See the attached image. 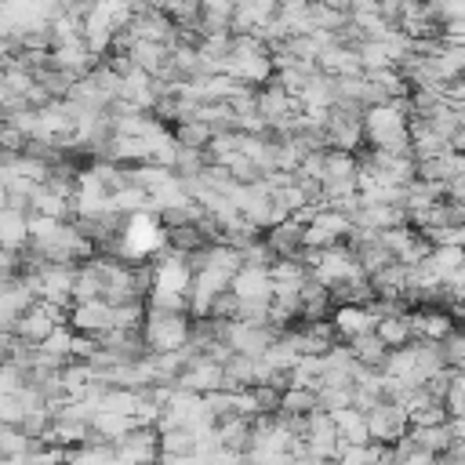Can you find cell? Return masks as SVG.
Returning a JSON list of instances; mask_svg holds the SVG:
<instances>
[{"label":"cell","instance_id":"6da1fadb","mask_svg":"<svg viewBox=\"0 0 465 465\" xmlns=\"http://www.w3.org/2000/svg\"><path fill=\"white\" fill-rule=\"evenodd\" d=\"M363 124V145L385 149V153H411L407 138V98H392L385 105H367L360 113Z\"/></svg>","mask_w":465,"mask_h":465},{"label":"cell","instance_id":"7a4b0ae2","mask_svg":"<svg viewBox=\"0 0 465 465\" xmlns=\"http://www.w3.org/2000/svg\"><path fill=\"white\" fill-rule=\"evenodd\" d=\"M167 247V229L163 222L153 214V211H138V214H127L120 222V232H116V258L124 262H142L156 251Z\"/></svg>","mask_w":465,"mask_h":465},{"label":"cell","instance_id":"3957f363","mask_svg":"<svg viewBox=\"0 0 465 465\" xmlns=\"http://www.w3.org/2000/svg\"><path fill=\"white\" fill-rule=\"evenodd\" d=\"M193 334V316L189 312H171V309H149L142 316L138 338L145 345V352H174L189 341Z\"/></svg>","mask_w":465,"mask_h":465},{"label":"cell","instance_id":"277c9868","mask_svg":"<svg viewBox=\"0 0 465 465\" xmlns=\"http://www.w3.org/2000/svg\"><path fill=\"white\" fill-rule=\"evenodd\" d=\"M65 312L69 309H62V305H54V302H33V305H25L18 316H15V323H11V334L18 338V341H29V345H40L58 323H65Z\"/></svg>","mask_w":465,"mask_h":465},{"label":"cell","instance_id":"5b68a950","mask_svg":"<svg viewBox=\"0 0 465 465\" xmlns=\"http://www.w3.org/2000/svg\"><path fill=\"white\" fill-rule=\"evenodd\" d=\"M189 283H193V265H189V254H182V251H163L149 265V291H160V294H189Z\"/></svg>","mask_w":465,"mask_h":465},{"label":"cell","instance_id":"8992f818","mask_svg":"<svg viewBox=\"0 0 465 465\" xmlns=\"http://www.w3.org/2000/svg\"><path fill=\"white\" fill-rule=\"evenodd\" d=\"M160 443L153 425H134L113 443V461L116 465H156Z\"/></svg>","mask_w":465,"mask_h":465},{"label":"cell","instance_id":"52a82bcc","mask_svg":"<svg viewBox=\"0 0 465 465\" xmlns=\"http://www.w3.org/2000/svg\"><path fill=\"white\" fill-rule=\"evenodd\" d=\"M363 418H367V436H371V443L392 447V443L407 432V414H403V407L392 403V400H378L371 411H363Z\"/></svg>","mask_w":465,"mask_h":465},{"label":"cell","instance_id":"ba28073f","mask_svg":"<svg viewBox=\"0 0 465 465\" xmlns=\"http://www.w3.org/2000/svg\"><path fill=\"white\" fill-rule=\"evenodd\" d=\"M65 323L76 331V334H87V338H98L113 327V305L105 298H87V302H73L69 312H65Z\"/></svg>","mask_w":465,"mask_h":465},{"label":"cell","instance_id":"9c48e42d","mask_svg":"<svg viewBox=\"0 0 465 465\" xmlns=\"http://www.w3.org/2000/svg\"><path fill=\"white\" fill-rule=\"evenodd\" d=\"M174 385L178 389H189V392H214V389H222V363H214L211 356H203V352H196V356H189V363L174 374Z\"/></svg>","mask_w":465,"mask_h":465},{"label":"cell","instance_id":"30bf717a","mask_svg":"<svg viewBox=\"0 0 465 465\" xmlns=\"http://www.w3.org/2000/svg\"><path fill=\"white\" fill-rule=\"evenodd\" d=\"M229 291H232V298H258V302H269V298H272L269 265H240V269L229 276Z\"/></svg>","mask_w":465,"mask_h":465},{"label":"cell","instance_id":"8fae6325","mask_svg":"<svg viewBox=\"0 0 465 465\" xmlns=\"http://www.w3.org/2000/svg\"><path fill=\"white\" fill-rule=\"evenodd\" d=\"M327 320H331L338 341H349V338H356V334L374 327V312L367 305H331Z\"/></svg>","mask_w":465,"mask_h":465},{"label":"cell","instance_id":"7c38bea8","mask_svg":"<svg viewBox=\"0 0 465 465\" xmlns=\"http://www.w3.org/2000/svg\"><path fill=\"white\" fill-rule=\"evenodd\" d=\"M352 225H363V229H392V225H407V211L400 203H360V211L352 214Z\"/></svg>","mask_w":465,"mask_h":465},{"label":"cell","instance_id":"4fadbf2b","mask_svg":"<svg viewBox=\"0 0 465 465\" xmlns=\"http://www.w3.org/2000/svg\"><path fill=\"white\" fill-rule=\"evenodd\" d=\"M316 69L327 73V76H356V73H360L356 47H349V44H327V47L316 54Z\"/></svg>","mask_w":465,"mask_h":465},{"label":"cell","instance_id":"5bb4252c","mask_svg":"<svg viewBox=\"0 0 465 465\" xmlns=\"http://www.w3.org/2000/svg\"><path fill=\"white\" fill-rule=\"evenodd\" d=\"M262 240L269 243V251L276 258H298V251H302V225H294L291 218H283V222L262 229Z\"/></svg>","mask_w":465,"mask_h":465},{"label":"cell","instance_id":"9a60e30c","mask_svg":"<svg viewBox=\"0 0 465 465\" xmlns=\"http://www.w3.org/2000/svg\"><path fill=\"white\" fill-rule=\"evenodd\" d=\"M298 105L302 109H331L334 105V76L312 69L309 80H305V87L298 91Z\"/></svg>","mask_w":465,"mask_h":465},{"label":"cell","instance_id":"2e32d148","mask_svg":"<svg viewBox=\"0 0 465 465\" xmlns=\"http://www.w3.org/2000/svg\"><path fill=\"white\" fill-rule=\"evenodd\" d=\"M124 54L131 58L134 69L156 76V73L163 69V62H167V44H156V40H131Z\"/></svg>","mask_w":465,"mask_h":465},{"label":"cell","instance_id":"e0dca14e","mask_svg":"<svg viewBox=\"0 0 465 465\" xmlns=\"http://www.w3.org/2000/svg\"><path fill=\"white\" fill-rule=\"evenodd\" d=\"M327 414H331V421H334L338 440H345V443H371L363 411H356V407L349 403V407H338V411H327Z\"/></svg>","mask_w":465,"mask_h":465},{"label":"cell","instance_id":"ac0fdd59","mask_svg":"<svg viewBox=\"0 0 465 465\" xmlns=\"http://www.w3.org/2000/svg\"><path fill=\"white\" fill-rule=\"evenodd\" d=\"M214 436H218V447L243 454V447H247V440H251V418H243V414H225V418L214 421Z\"/></svg>","mask_w":465,"mask_h":465},{"label":"cell","instance_id":"d6986e66","mask_svg":"<svg viewBox=\"0 0 465 465\" xmlns=\"http://www.w3.org/2000/svg\"><path fill=\"white\" fill-rule=\"evenodd\" d=\"M87 425H91V436H94V440H105V443H116L127 429H134L131 414H116V411H102V407L91 414Z\"/></svg>","mask_w":465,"mask_h":465},{"label":"cell","instance_id":"ffe728a7","mask_svg":"<svg viewBox=\"0 0 465 465\" xmlns=\"http://www.w3.org/2000/svg\"><path fill=\"white\" fill-rule=\"evenodd\" d=\"M374 334L381 338L385 349H400V345L414 341L411 338V323H407V309L403 312H392V316H378L374 320Z\"/></svg>","mask_w":465,"mask_h":465},{"label":"cell","instance_id":"44dd1931","mask_svg":"<svg viewBox=\"0 0 465 465\" xmlns=\"http://www.w3.org/2000/svg\"><path fill=\"white\" fill-rule=\"evenodd\" d=\"M349 345V352H352V360L360 363V367H381V360H385V345H381V338L374 334V327L371 331H363V334H356V338H349L345 341Z\"/></svg>","mask_w":465,"mask_h":465},{"label":"cell","instance_id":"7402d4cb","mask_svg":"<svg viewBox=\"0 0 465 465\" xmlns=\"http://www.w3.org/2000/svg\"><path fill=\"white\" fill-rule=\"evenodd\" d=\"M65 461L69 465H116L113 461V443H105V440H84V443H76V447H69L65 450Z\"/></svg>","mask_w":465,"mask_h":465},{"label":"cell","instance_id":"603a6c76","mask_svg":"<svg viewBox=\"0 0 465 465\" xmlns=\"http://www.w3.org/2000/svg\"><path fill=\"white\" fill-rule=\"evenodd\" d=\"M0 247L4 251H22L25 247V211L0 207Z\"/></svg>","mask_w":465,"mask_h":465},{"label":"cell","instance_id":"cb8c5ba5","mask_svg":"<svg viewBox=\"0 0 465 465\" xmlns=\"http://www.w3.org/2000/svg\"><path fill=\"white\" fill-rule=\"evenodd\" d=\"M73 334H76V331H73L69 323H58V327H54V331L36 345V349H40V352H47V356H51V360H58V363H69V360H73Z\"/></svg>","mask_w":465,"mask_h":465},{"label":"cell","instance_id":"d4e9b609","mask_svg":"<svg viewBox=\"0 0 465 465\" xmlns=\"http://www.w3.org/2000/svg\"><path fill=\"white\" fill-rule=\"evenodd\" d=\"M280 411H283V414H294V418H305L309 411H316V389L287 385V389L280 392Z\"/></svg>","mask_w":465,"mask_h":465},{"label":"cell","instance_id":"484cf974","mask_svg":"<svg viewBox=\"0 0 465 465\" xmlns=\"http://www.w3.org/2000/svg\"><path fill=\"white\" fill-rule=\"evenodd\" d=\"M171 138H174L178 145L203 149V145H207V138H211V127H207L203 120H178V124L171 127Z\"/></svg>","mask_w":465,"mask_h":465},{"label":"cell","instance_id":"4316f807","mask_svg":"<svg viewBox=\"0 0 465 465\" xmlns=\"http://www.w3.org/2000/svg\"><path fill=\"white\" fill-rule=\"evenodd\" d=\"M421 236L432 247H461L465 243V225H436V229H421Z\"/></svg>","mask_w":465,"mask_h":465},{"label":"cell","instance_id":"83f0119b","mask_svg":"<svg viewBox=\"0 0 465 465\" xmlns=\"http://www.w3.org/2000/svg\"><path fill=\"white\" fill-rule=\"evenodd\" d=\"M429 15L443 25V22H461L465 18V0H425Z\"/></svg>","mask_w":465,"mask_h":465},{"label":"cell","instance_id":"f1b7e54d","mask_svg":"<svg viewBox=\"0 0 465 465\" xmlns=\"http://www.w3.org/2000/svg\"><path fill=\"white\" fill-rule=\"evenodd\" d=\"M440 352H443V363L447 367H461V356H465V341L458 331H450L443 341H440Z\"/></svg>","mask_w":465,"mask_h":465},{"label":"cell","instance_id":"f546056e","mask_svg":"<svg viewBox=\"0 0 465 465\" xmlns=\"http://www.w3.org/2000/svg\"><path fill=\"white\" fill-rule=\"evenodd\" d=\"M251 392H254L258 414H276L280 411V389H272V385H251Z\"/></svg>","mask_w":465,"mask_h":465},{"label":"cell","instance_id":"4dcf8cb0","mask_svg":"<svg viewBox=\"0 0 465 465\" xmlns=\"http://www.w3.org/2000/svg\"><path fill=\"white\" fill-rule=\"evenodd\" d=\"M156 465H196V454H167V450H160Z\"/></svg>","mask_w":465,"mask_h":465},{"label":"cell","instance_id":"1f68e13d","mask_svg":"<svg viewBox=\"0 0 465 465\" xmlns=\"http://www.w3.org/2000/svg\"><path fill=\"white\" fill-rule=\"evenodd\" d=\"M418 4H421V0H418Z\"/></svg>","mask_w":465,"mask_h":465}]
</instances>
